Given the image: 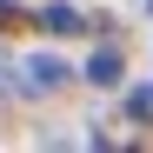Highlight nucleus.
<instances>
[{
  "mask_svg": "<svg viewBox=\"0 0 153 153\" xmlns=\"http://www.w3.org/2000/svg\"><path fill=\"white\" fill-rule=\"evenodd\" d=\"M27 87H33V93H53V87H67V60H53V53L27 60Z\"/></svg>",
  "mask_w": 153,
  "mask_h": 153,
  "instance_id": "1",
  "label": "nucleus"
},
{
  "mask_svg": "<svg viewBox=\"0 0 153 153\" xmlns=\"http://www.w3.org/2000/svg\"><path fill=\"white\" fill-rule=\"evenodd\" d=\"M87 80L93 87H120V53H113V47H100V53L87 60Z\"/></svg>",
  "mask_w": 153,
  "mask_h": 153,
  "instance_id": "2",
  "label": "nucleus"
},
{
  "mask_svg": "<svg viewBox=\"0 0 153 153\" xmlns=\"http://www.w3.org/2000/svg\"><path fill=\"white\" fill-rule=\"evenodd\" d=\"M33 20H40V27H47V33H80V27H87V20H80V13H73V7H40Z\"/></svg>",
  "mask_w": 153,
  "mask_h": 153,
  "instance_id": "3",
  "label": "nucleus"
},
{
  "mask_svg": "<svg viewBox=\"0 0 153 153\" xmlns=\"http://www.w3.org/2000/svg\"><path fill=\"white\" fill-rule=\"evenodd\" d=\"M0 27H13V0H0Z\"/></svg>",
  "mask_w": 153,
  "mask_h": 153,
  "instance_id": "4",
  "label": "nucleus"
},
{
  "mask_svg": "<svg viewBox=\"0 0 153 153\" xmlns=\"http://www.w3.org/2000/svg\"><path fill=\"white\" fill-rule=\"evenodd\" d=\"M0 73H7V67H0Z\"/></svg>",
  "mask_w": 153,
  "mask_h": 153,
  "instance_id": "5",
  "label": "nucleus"
}]
</instances>
